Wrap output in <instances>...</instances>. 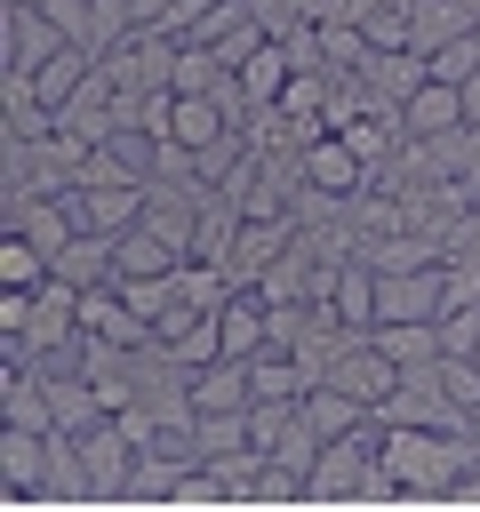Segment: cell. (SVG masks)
Wrapping results in <instances>:
<instances>
[{"label":"cell","mask_w":480,"mask_h":512,"mask_svg":"<svg viewBox=\"0 0 480 512\" xmlns=\"http://www.w3.org/2000/svg\"><path fill=\"white\" fill-rule=\"evenodd\" d=\"M296 176H304V192H320V200H352V192H368L376 168L344 144V128H320V136L296 144Z\"/></svg>","instance_id":"obj_1"},{"label":"cell","mask_w":480,"mask_h":512,"mask_svg":"<svg viewBox=\"0 0 480 512\" xmlns=\"http://www.w3.org/2000/svg\"><path fill=\"white\" fill-rule=\"evenodd\" d=\"M48 472H56V432L0 424V496L8 504H40L48 496Z\"/></svg>","instance_id":"obj_2"},{"label":"cell","mask_w":480,"mask_h":512,"mask_svg":"<svg viewBox=\"0 0 480 512\" xmlns=\"http://www.w3.org/2000/svg\"><path fill=\"white\" fill-rule=\"evenodd\" d=\"M0 16H8V64L0 72H32V64H48L72 32L48 16V8H24V0H0Z\"/></svg>","instance_id":"obj_3"},{"label":"cell","mask_w":480,"mask_h":512,"mask_svg":"<svg viewBox=\"0 0 480 512\" xmlns=\"http://www.w3.org/2000/svg\"><path fill=\"white\" fill-rule=\"evenodd\" d=\"M360 80H368V96H376V104H408V96L432 80V56H424L416 40H400V48H376V56L360 64Z\"/></svg>","instance_id":"obj_4"},{"label":"cell","mask_w":480,"mask_h":512,"mask_svg":"<svg viewBox=\"0 0 480 512\" xmlns=\"http://www.w3.org/2000/svg\"><path fill=\"white\" fill-rule=\"evenodd\" d=\"M184 264V248L160 232V224H128L120 240H112V280H168Z\"/></svg>","instance_id":"obj_5"},{"label":"cell","mask_w":480,"mask_h":512,"mask_svg":"<svg viewBox=\"0 0 480 512\" xmlns=\"http://www.w3.org/2000/svg\"><path fill=\"white\" fill-rule=\"evenodd\" d=\"M400 128H408V136H456V128H472L464 88H456V80H424V88L400 104Z\"/></svg>","instance_id":"obj_6"},{"label":"cell","mask_w":480,"mask_h":512,"mask_svg":"<svg viewBox=\"0 0 480 512\" xmlns=\"http://www.w3.org/2000/svg\"><path fill=\"white\" fill-rule=\"evenodd\" d=\"M184 400H192V416L248 408V400H256V392H248V360H208V368H192V376H184Z\"/></svg>","instance_id":"obj_7"},{"label":"cell","mask_w":480,"mask_h":512,"mask_svg":"<svg viewBox=\"0 0 480 512\" xmlns=\"http://www.w3.org/2000/svg\"><path fill=\"white\" fill-rule=\"evenodd\" d=\"M88 72H96V48H88V40H64L48 64H32V88H40V104H48V112H64V104H72V88H80Z\"/></svg>","instance_id":"obj_8"},{"label":"cell","mask_w":480,"mask_h":512,"mask_svg":"<svg viewBox=\"0 0 480 512\" xmlns=\"http://www.w3.org/2000/svg\"><path fill=\"white\" fill-rule=\"evenodd\" d=\"M368 336H376L400 368H432V360L448 352V344H440V320H376Z\"/></svg>","instance_id":"obj_9"},{"label":"cell","mask_w":480,"mask_h":512,"mask_svg":"<svg viewBox=\"0 0 480 512\" xmlns=\"http://www.w3.org/2000/svg\"><path fill=\"white\" fill-rule=\"evenodd\" d=\"M304 416H312V432H320V440H344V432H360L376 408H360L344 384H328V376H320V384L304 392Z\"/></svg>","instance_id":"obj_10"},{"label":"cell","mask_w":480,"mask_h":512,"mask_svg":"<svg viewBox=\"0 0 480 512\" xmlns=\"http://www.w3.org/2000/svg\"><path fill=\"white\" fill-rule=\"evenodd\" d=\"M56 280H72V288H104V280H112V232H72V248L56 256Z\"/></svg>","instance_id":"obj_11"},{"label":"cell","mask_w":480,"mask_h":512,"mask_svg":"<svg viewBox=\"0 0 480 512\" xmlns=\"http://www.w3.org/2000/svg\"><path fill=\"white\" fill-rule=\"evenodd\" d=\"M40 280H48V248L24 224H8V240H0V288H40Z\"/></svg>","instance_id":"obj_12"},{"label":"cell","mask_w":480,"mask_h":512,"mask_svg":"<svg viewBox=\"0 0 480 512\" xmlns=\"http://www.w3.org/2000/svg\"><path fill=\"white\" fill-rule=\"evenodd\" d=\"M424 56H432V80H456V88H464V80L480 72V24L448 32V40H440V48H424Z\"/></svg>","instance_id":"obj_13"},{"label":"cell","mask_w":480,"mask_h":512,"mask_svg":"<svg viewBox=\"0 0 480 512\" xmlns=\"http://www.w3.org/2000/svg\"><path fill=\"white\" fill-rule=\"evenodd\" d=\"M464 112H472V120H480V72H472V80H464Z\"/></svg>","instance_id":"obj_14"},{"label":"cell","mask_w":480,"mask_h":512,"mask_svg":"<svg viewBox=\"0 0 480 512\" xmlns=\"http://www.w3.org/2000/svg\"><path fill=\"white\" fill-rule=\"evenodd\" d=\"M472 360H480V352H472Z\"/></svg>","instance_id":"obj_15"}]
</instances>
